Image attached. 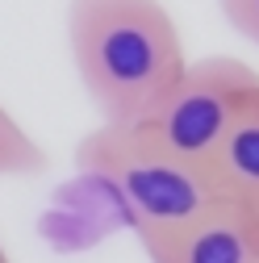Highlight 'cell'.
<instances>
[{
  "label": "cell",
  "instance_id": "6da1fadb",
  "mask_svg": "<svg viewBox=\"0 0 259 263\" xmlns=\"http://www.w3.org/2000/svg\"><path fill=\"white\" fill-rule=\"evenodd\" d=\"M67 46L101 125H138L188 67L180 29L159 0H71Z\"/></svg>",
  "mask_w": 259,
  "mask_h": 263
},
{
  "label": "cell",
  "instance_id": "7a4b0ae2",
  "mask_svg": "<svg viewBox=\"0 0 259 263\" xmlns=\"http://www.w3.org/2000/svg\"><path fill=\"white\" fill-rule=\"evenodd\" d=\"M80 163L117 196L142 247L221 201L205 167L159 151L134 125H96L80 142Z\"/></svg>",
  "mask_w": 259,
  "mask_h": 263
},
{
  "label": "cell",
  "instance_id": "3957f363",
  "mask_svg": "<svg viewBox=\"0 0 259 263\" xmlns=\"http://www.w3.org/2000/svg\"><path fill=\"white\" fill-rule=\"evenodd\" d=\"M259 96V71L243 59H188L180 80L151 105V113L134 125L146 142L168 151L184 163L205 167L226 129L238 121V113Z\"/></svg>",
  "mask_w": 259,
  "mask_h": 263
},
{
  "label": "cell",
  "instance_id": "277c9868",
  "mask_svg": "<svg viewBox=\"0 0 259 263\" xmlns=\"http://www.w3.org/2000/svg\"><path fill=\"white\" fill-rule=\"evenodd\" d=\"M151 263H259V230L251 205L213 201L192 221L146 247Z\"/></svg>",
  "mask_w": 259,
  "mask_h": 263
},
{
  "label": "cell",
  "instance_id": "5b68a950",
  "mask_svg": "<svg viewBox=\"0 0 259 263\" xmlns=\"http://www.w3.org/2000/svg\"><path fill=\"white\" fill-rule=\"evenodd\" d=\"M205 172L217 196H226V201H243V205L259 201V96L226 129V138L209 155Z\"/></svg>",
  "mask_w": 259,
  "mask_h": 263
},
{
  "label": "cell",
  "instance_id": "8992f818",
  "mask_svg": "<svg viewBox=\"0 0 259 263\" xmlns=\"http://www.w3.org/2000/svg\"><path fill=\"white\" fill-rule=\"evenodd\" d=\"M42 167H46L42 142L0 105V176H34Z\"/></svg>",
  "mask_w": 259,
  "mask_h": 263
},
{
  "label": "cell",
  "instance_id": "52a82bcc",
  "mask_svg": "<svg viewBox=\"0 0 259 263\" xmlns=\"http://www.w3.org/2000/svg\"><path fill=\"white\" fill-rule=\"evenodd\" d=\"M226 25H234L247 42L259 46V0H217Z\"/></svg>",
  "mask_w": 259,
  "mask_h": 263
},
{
  "label": "cell",
  "instance_id": "ba28073f",
  "mask_svg": "<svg viewBox=\"0 0 259 263\" xmlns=\"http://www.w3.org/2000/svg\"><path fill=\"white\" fill-rule=\"evenodd\" d=\"M251 217H255V230H259V201L251 205Z\"/></svg>",
  "mask_w": 259,
  "mask_h": 263
},
{
  "label": "cell",
  "instance_id": "9c48e42d",
  "mask_svg": "<svg viewBox=\"0 0 259 263\" xmlns=\"http://www.w3.org/2000/svg\"><path fill=\"white\" fill-rule=\"evenodd\" d=\"M0 263H9V251H5V242H0Z\"/></svg>",
  "mask_w": 259,
  "mask_h": 263
}]
</instances>
